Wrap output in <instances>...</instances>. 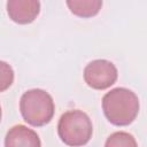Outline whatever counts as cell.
<instances>
[{"label":"cell","instance_id":"cell-1","mask_svg":"<svg viewBox=\"0 0 147 147\" xmlns=\"http://www.w3.org/2000/svg\"><path fill=\"white\" fill-rule=\"evenodd\" d=\"M138 95L125 87H115L102 98V110L109 123L116 126L131 124L139 114Z\"/></svg>","mask_w":147,"mask_h":147},{"label":"cell","instance_id":"cell-2","mask_svg":"<svg viewBox=\"0 0 147 147\" xmlns=\"http://www.w3.org/2000/svg\"><path fill=\"white\" fill-rule=\"evenodd\" d=\"M20 111L23 119L32 126L48 124L55 113L52 95L41 88H32L24 92L20 99Z\"/></svg>","mask_w":147,"mask_h":147},{"label":"cell","instance_id":"cell-3","mask_svg":"<svg viewBox=\"0 0 147 147\" xmlns=\"http://www.w3.org/2000/svg\"><path fill=\"white\" fill-rule=\"evenodd\" d=\"M57 134L67 146H84L91 140L93 134L92 121L83 110H68L63 113L59 119Z\"/></svg>","mask_w":147,"mask_h":147},{"label":"cell","instance_id":"cell-4","mask_svg":"<svg viewBox=\"0 0 147 147\" xmlns=\"http://www.w3.org/2000/svg\"><path fill=\"white\" fill-rule=\"evenodd\" d=\"M118 77L115 64L105 59L91 61L84 69V80L93 90L102 91L113 86Z\"/></svg>","mask_w":147,"mask_h":147},{"label":"cell","instance_id":"cell-5","mask_svg":"<svg viewBox=\"0 0 147 147\" xmlns=\"http://www.w3.org/2000/svg\"><path fill=\"white\" fill-rule=\"evenodd\" d=\"M6 6L9 18L17 24L32 23L40 13L38 0H9Z\"/></svg>","mask_w":147,"mask_h":147},{"label":"cell","instance_id":"cell-6","mask_svg":"<svg viewBox=\"0 0 147 147\" xmlns=\"http://www.w3.org/2000/svg\"><path fill=\"white\" fill-rule=\"evenodd\" d=\"M5 147H41V141L34 130L18 124L7 131Z\"/></svg>","mask_w":147,"mask_h":147},{"label":"cell","instance_id":"cell-7","mask_svg":"<svg viewBox=\"0 0 147 147\" xmlns=\"http://www.w3.org/2000/svg\"><path fill=\"white\" fill-rule=\"evenodd\" d=\"M65 3L74 15L83 18L95 16L102 7L100 0H68Z\"/></svg>","mask_w":147,"mask_h":147},{"label":"cell","instance_id":"cell-8","mask_svg":"<svg viewBox=\"0 0 147 147\" xmlns=\"http://www.w3.org/2000/svg\"><path fill=\"white\" fill-rule=\"evenodd\" d=\"M105 147H138V144L129 132L117 131L107 138Z\"/></svg>","mask_w":147,"mask_h":147},{"label":"cell","instance_id":"cell-9","mask_svg":"<svg viewBox=\"0 0 147 147\" xmlns=\"http://www.w3.org/2000/svg\"><path fill=\"white\" fill-rule=\"evenodd\" d=\"M14 70L11 65L5 61H0V92L8 90L14 82Z\"/></svg>","mask_w":147,"mask_h":147},{"label":"cell","instance_id":"cell-10","mask_svg":"<svg viewBox=\"0 0 147 147\" xmlns=\"http://www.w3.org/2000/svg\"><path fill=\"white\" fill-rule=\"evenodd\" d=\"M1 117H2V110H1V106H0V122H1Z\"/></svg>","mask_w":147,"mask_h":147}]
</instances>
